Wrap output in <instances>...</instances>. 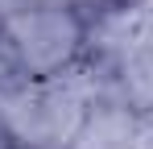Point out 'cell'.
Masks as SVG:
<instances>
[{
    "mask_svg": "<svg viewBox=\"0 0 153 149\" xmlns=\"http://www.w3.org/2000/svg\"><path fill=\"white\" fill-rule=\"evenodd\" d=\"M0 13L25 87H54L91 58V25L79 0H21Z\"/></svg>",
    "mask_w": 153,
    "mask_h": 149,
    "instance_id": "obj_1",
    "label": "cell"
},
{
    "mask_svg": "<svg viewBox=\"0 0 153 149\" xmlns=\"http://www.w3.org/2000/svg\"><path fill=\"white\" fill-rule=\"evenodd\" d=\"M0 149H25V141L17 137V128L4 120V116H0Z\"/></svg>",
    "mask_w": 153,
    "mask_h": 149,
    "instance_id": "obj_2",
    "label": "cell"
}]
</instances>
